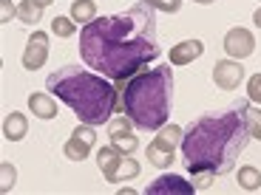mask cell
I'll return each mask as SVG.
<instances>
[{"instance_id":"cell-1","label":"cell","mask_w":261,"mask_h":195,"mask_svg":"<svg viewBox=\"0 0 261 195\" xmlns=\"http://www.w3.org/2000/svg\"><path fill=\"white\" fill-rule=\"evenodd\" d=\"M80 57L114 82L130 79L159 57L156 9L137 3L128 12L94 17L80 31Z\"/></svg>"},{"instance_id":"cell-2","label":"cell","mask_w":261,"mask_h":195,"mask_svg":"<svg viewBox=\"0 0 261 195\" xmlns=\"http://www.w3.org/2000/svg\"><path fill=\"white\" fill-rule=\"evenodd\" d=\"M250 139L247 130V102H236L222 113H204L182 136V156L188 170H210L224 176L236 167V158L244 153Z\"/></svg>"},{"instance_id":"cell-3","label":"cell","mask_w":261,"mask_h":195,"mask_svg":"<svg viewBox=\"0 0 261 195\" xmlns=\"http://www.w3.org/2000/svg\"><path fill=\"white\" fill-rule=\"evenodd\" d=\"M46 88L51 91V96L63 99L77 113L80 122L94 127L111 122V113H117L119 108L117 85H111L102 74L85 71L80 65H63L60 71L48 74Z\"/></svg>"},{"instance_id":"cell-4","label":"cell","mask_w":261,"mask_h":195,"mask_svg":"<svg viewBox=\"0 0 261 195\" xmlns=\"http://www.w3.org/2000/svg\"><path fill=\"white\" fill-rule=\"evenodd\" d=\"M119 113L142 130H159L168 124L170 105H173V68H142L125 82H117Z\"/></svg>"},{"instance_id":"cell-5","label":"cell","mask_w":261,"mask_h":195,"mask_svg":"<svg viewBox=\"0 0 261 195\" xmlns=\"http://www.w3.org/2000/svg\"><path fill=\"white\" fill-rule=\"evenodd\" d=\"M182 136H185V130L179 124H165V127H159V136L148 144V161L159 170L170 167L173 158H176V144H182Z\"/></svg>"},{"instance_id":"cell-6","label":"cell","mask_w":261,"mask_h":195,"mask_svg":"<svg viewBox=\"0 0 261 195\" xmlns=\"http://www.w3.org/2000/svg\"><path fill=\"white\" fill-rule=\"evenodd\" d=\"M94 142H97L94 124L80 122L77 127H74L71 139H68V142H65V147H63L65 158H71V161H85V158H88V153H91V147H94Z\"/></svg>"},{"instance_id":"cell-7","label":"cell","mask_w":261,"mask_h":195,"mask_svg":"<svg viewBox=\"0 0 261 195\" xmlns=\"http://www.w3.org/2000/svg\"><path fill=\"white\" fill-rule=\"evenodd\" d=\"M244 79V68L242 59H219L213 65V82L222 88V91H236Z\"/></svg>"},{"instance_id":"cell-8","label":"cell","mask_w":261,"mask_h":195,"mask_svg":"<svg viewBox=\"0 0 261 195\" xmlns=\"http://www.w3.org/2000/svg\"><path fill=\"white\" fill-rule=\"evenodd\" d=\"M46 59H48V34L34 31L32 37H29L26 51H23V68H26V71H37V68L46 65Z\"/></svg>"},{"instance_id":"cell-9","label":"cell","mask_w":261,"mask_h":195,"mask_svg":"<svg viewBox=\"0 0 261 195\" xmlns=\"http://www.w3.org/2000/svg\"><path fill=\"white\" fill-rule=\"evenodd\" d=\"M224 51H227L233 59L250 57V54L255 51L253 31H247V28H230V31L224 34Z\"/></svg>"},{"instance_id":"cell-10","label":"cell","mask_w":261,"mask_h":195,"mask_svg":"<svg viewBox=\"0 0 261 195\" xmlns=\"http://www.w3.org/2000/svg\"><path fill=\"white\" fill-rule=\"evenodd\" d=\"M130 119L128 116H119V119H111L108 124V136H111V144H117L122 153H134L137 150V136H134V130H130Z\"/></svg>"},{"instance_id":"cell-11","label":"cell","mask_w":261,"mask_h":195,"mask_svg":"<svg viewBox=\"0 0 261 195\" xmlns=\"http://www.w3.org/2000/svg\"><path fill=\"white\" fill-rule=\"evenodd\" d=\"M145 192H148V195H168V192L190 195V192H196V187H193V181H185L182 176H159L156 181L145 189Z\"/></svg>"},{"instance_id":"cell-12","label":"cell","mask_w":261,"mask_h":195,"mask_svg":"<svg viewBox=\"0 0 261 195\" xmlns=\"http://www.w3.org/2000/svg\"><path fill=\"white\" fill-rule=\"evenodd\" d=\"M122 158H125V153L117 147V144H108V147H102V150L97 153V164H99V170H102L105 181L114 184V178H117V170H119V164H122Z\"/></svg>"},{"instance_id":"cell-13","label":"cell","mask_w":261,"mask_h":195,"mask_svg":"<svg viewBox=\"0 0 261 195\" xmlns=\"http://www.w3.org/2000/svg\"><path fill=\"white\" fill-rule=\"evenodd\" d=\"M202 54H204L202 40H185V43L170 48V65H188V62H193V59H199Z\"/></svg>"},{"instance_id":"cell-14","label":"cell","mask_w":261,"mask_h":195,"mask_svg":"<svg viewBox=\"0 0 261 195\" xmlns=\"http://www.w3.org/2000/svg\"><path fill=\"white\" fill-rule=\"evenodd\" d=\"M29 108H32V113L37 119H54L60 113L51 93H32V96H29Z\"/></svg>"},{"instance_id":"cell-15","label":"cell","mask_w":261,"mask_h":195,"mask_svg":"<svg viewBox=\"0 0 261 195\" xmlns=\"http://www.w3.org/2000/svg\"><path fill=\"white\" fill-rule=\"evenodd\" d=\"M26 133H29V119L23 116V113L12 111L6 119H3V136H6L9 142H20Z\"/></svg>"},{"instance_id":"cell-16","label":"cell","mask_w":261,"mask_h":195,"mask_svg":"<svg viewBox=\"0 0 261 195\" xmlns=\"http://www.w3.org/2000/svg\"><path fill=\"white\" fill-rule=\"evenodd\" d=\"M97 17V3L94 0H74L71 3V20L74 23H91Z\"/></svg>"},{"instance_id":"cell-17","label":"cell","mask_w":261,"mask_h":195,"mask_svg":"<svg viewBox=\"0 0 261 195\" xmlns=\"http://www.w3.org/2000/svg\"><path fill=\"white\" fill-rule=\"evenodd\" d=\"M239 187L247 189V192H255L261 189V170L247 164V167H239Z\"/></svg>"},{"instance_id":"cell-18","label":"cell","mask_w":261,"mask_h":195,"mask_svg":"<svg viewBox=\"0 0 261 195\" xmlns=\"http://www.w3.org/2000/svg\"><path fill=\"white\" fill-rule=\"evenodd\" d=\"M17 17L23 20V23H40V17H43V6L34 3V0H23V3L17 6Z\"/></svg>"},{"instance_id":"cell-19","label":"cell","mask_w":261,"mask_h":195,"mask_svg":"<svg viewBox=\"0 0 261 195\" xmlns=\"http://www.w3.org/2000/svg\"><path fill=\"white\" fill-rule=\"evenodd\" d=\"M139 170H142V167H139L137 158H122V164H119V170H117V178H114V184L137 178V176H139Z\"/></svg>"},{"instance_id":"cell-20","label":"cell","mask_w":261,"mask_h":195,"mask_svg":"<svg viewBox=\"0 0 261 195\" xmlns=\"http://www.w3.org/2000/svg\"><path fill=\"white\" fill-rule=\"evenodd\" d=\"M51 31L57 34V37H74L77 34V23H74L71 17H54L51 20Z\"/></svg>"},{"instance_id":"cell-21","label":"cell","mask_w":261,"mask_h":195,"mask_svg":"<svg viewBox=\"0 0 261 195\" xmlns=\"http://www.w3.org/2000/svg\"><path fill=\"white\" fill-rule=\"evenodd\" d=\"M247 130H250V139L261 142V108L258 105H253V108L247 105Z\"/></svg>"},{"instance_id":"cell-22","label":"cell","mask_w":261,"mask_h":195,"mask_svg":"<svg viewBox=\"0 0 261 195\" xmlns=\"http://www.w3.org/2000/svg\"><path fill=\"white\" fill-rule=\"evenodd\" d=\"M14 181H17V170H14L9 161H3L0 164V189H3V192H12Z\"/></svg>"},{"instance_id":"cell-23","label":"cell","mask_w":261,"mask_h":195,"mask_svg":"<svg viewBox=\"0 0 261 195\" xmlns=\"http://www.w3.org/2000/svg\"><path fill=\"white\" fill-rule=\"evenodd\" d=\"M190 176H193V187H196V192H199V189H207L210 184L216 181V173H210V170H193Z\"/></svg>"},{"instance_id":"cell-24","label":"cell","mask_w":261,"mask_h":195,"mask_svg":"<svg viewBox=\"0 0 261 195\" xmlns=\"http://www.w3.org/2000/svg\"><path fill=\"white\" fill-rule=\"evenodd\" d=\"M145 3L156 12H168V14H176L182 9V0H145Z\"/></svg>"},{"instance_id":"cell-25","label":"cell","mask_w":261,"mask_h":195,"mask_svg":"<svg viewBox=\"0 0 261 195\" xmlns=\"http://www.w3.org/2000/svg\"><path fill=\"white\" fill-rule=\"evenodd\" d=\"M247 96H250V102H255L261 108V74H253L247 79Z\"/></svg>"},{"instance_id":"cell-26","label":"cell","mask_w":261,"mask_h":195,"mask_svg":"<svg viewBox=\"0 0 261 195\" xmlns=\"http://www.w3.org/2000/svg\"><path fill=\"white\" fill-rule=\"evenodd\" d=\"M12 14H17V9L12 6V0H0V23H9Z\"/></svg>"},{"instance_id":"cell-27","label":"cell","mask_w":261,"mask_h":195,"mask_svg":"<svg viewBox=\"0 0 261 195\" xmlns=\"http://www.w3.org/2000/svg\"><path fill=\"white\" fill-rule=\"evenodd\" d=\"M253 23L261 28V9H255V14H253Z\"/></svg>"},{"instance_id":"cell-28","label":"cell","mask_w":261,"mask_h":195,"mask_svg":"<svg viewBox=\"0 0 261 195\" xmlns=\"http://www.w3.org/2000/svg\"><path fill=\"white\" fill-rule=\"evenodd\" d=\"M34 3H40V6H43V9H46V6H51V3H54V0H34Z\"/></svg>"},{"instance_id":"cell-29","label":"cell","mask_w":261,"mask_h":195,"mask_svg":"<svg viewBox=\"0 0 261 195\" xmlns=\"http://www.w3.org/2000/svg\"><path fill=\"white\" fill-rule=\"evenodd\" d=\"M193 3H202V6H210V3H216V0H193Z\"/></svg>"}]
</instances>
